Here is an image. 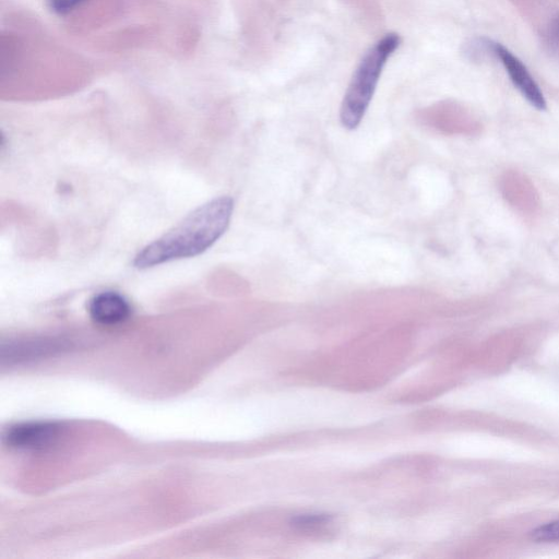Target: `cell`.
Listing matches in <instances>:
<instances>
[{"label": "cell", "mask_w": 559, "mask_h": 559, "mask_svg": "<svg viewBox=\"0 0 559 559\" xmlns=\"http://www.w3.org/2000/svg\"><path fill=\"white\" fill-rule=\"evenodd\" d=\"M531 537L536 542H559V521L538 526L531 532Z\"/></svg>", "instance_id": "cell-6"}, {"label": "cell", "mask_w": 559, "mask_h": 559, "mask_svg": "<svg viewBox=\"0 0 559 559\" xmlns=\"http://www.w3.org/2000/svg\"><path fill=\"white\" fill-rule=\"evenodd\" d=\"M59 427L53 423H24L11 427L7 443L13 448L37 450L44 449L58 438Z\"/></svg>", "instance_id": "cell-5"}, {"label": "cell", "mask_w": 559, "mask_h": 559, "mask_svg": "<svg viewBox=\"0 0 559 559\" xmlns=\"http://www.w3.org/2000/svg\"><path fill=\"white\" fill-rule=\"evenodd\" d=\"M400 43L401 38L397 34L389 33L378 40L360 60L341 104L340 119L344 128L354 130L361 122L382 70Z\"/></svg>", "instance_id": "cell-2"}, {"label": "cell", "mask_w": 559, "mask_h": 559, "mask_svg": "<svg viewBox=\"0 0 559 559\" xmlns=\"http://www.w3.org/2000/svg\"><path fill=\"white\" fill-rule=\"evenodd\" d=\"M547 45L554 52H559V15L556 16L547 32Z\"/></svg>", "instance_id": "cell-9"}, {"label": "cell", "mask_w": 559, "mask_h": 559, "mask_svg": "<svg viewBox=\"0 0 559 559\" xmlns=\"http://www.w3.org/2000/svg\"><path fill=\"white\" fill-rule=\"evenodd\" d=\"M330 521L326 514H304L293 519L292 524L302 530H313Z\"/></svg>", "instance_id": "cell-7"}, {"label": "cell", "mask_w": 559, "mask_h": 559, "mask_svg": "<svg viewBox=\"0 0 559 559\" xmlns=\"http://www.w3.org/2000/svg\"><path fill=\"white\" fill-rule=\"evenodd\" d=\"M233 211L234 200L228 195L207 201L139 251L134 257L133 265L143 270L199 255L224 235L229 226Z\"/></svg>", "instance_id": "cell-1"}, {"label": "cell", "mask_w": 559, "mask_h": 559, "mask_svg": "<svg viewBox=\"0 0 559 559\" xmlns=\"http://www.w3.org/2000/svg\"><path fill=\"white\" fill-rule=\"evenodd\" d=\"M492 51L500 59L510 80L526 100L538 110L546 108V100L539 86L523 62L508 48L492 44Z\"/></svg>", "instance_id": "cell-3"}, {"label": "cell", "mask_w": 559, "mask_h": 559, "mask_svg": "<svg viewBox=\"0 0 559 559\" xmlns=\"http://www.w3.org/2000/svg\"><path fill=\"white\" fill-rule=\"evenodd\" d=\"M86 1L87 0H48V5L53 12L66 14Z\"/></svg>", "instance_id": "cell-8"}, {"label": "cell", "mask_w": 559, "mask_h": 559, "mask_svg": "<svg viewBox=\"0 0 559 559\" xmlns=\"http://www.w3.org/2000/svg\"><path fill=\"white\" fill-rule=\"evenodd\" d=\"M88 313L93 321L102 325H116L124 322L131 314L129 300L115 290H104L88 301Z\"/></svg>", "instance_id": "cell-4"}]
</instances>
